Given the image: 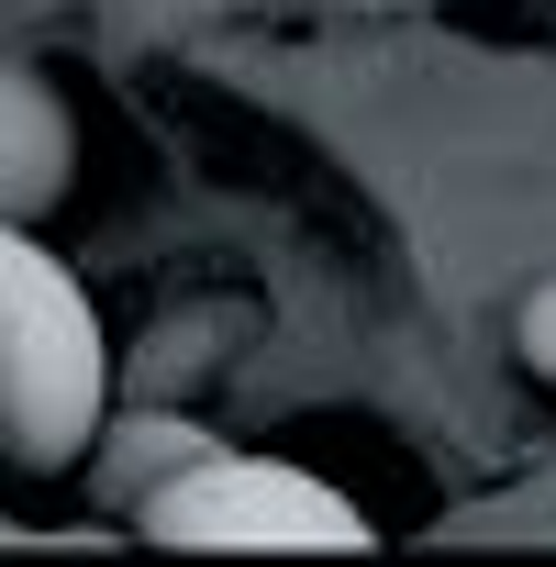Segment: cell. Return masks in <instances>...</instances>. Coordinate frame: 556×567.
<instances>
[{"mask_svg": "<svg viewBox=\"0 0 556 567\" xmlns=\"http://www.w3.org/2000/svg\"><path fill=\"white\" fill-rule=\"evenodd\" d=\"M357 12H401V0H357Z\"/></svg>", "mask_w": 556, "mask_h": 567, "instance_id": "cell-5", "label": "cell"}, {"mask_svg": "<svg viewBox=\"0 0 556 567\" xmlns=\"http://www.w3.org/2000/svg\"><path fill=\"white\" fill-rule=\"evenodd\" d=\"M512 334H523V368H534V379H556V278L523 301V323H512Z\"/></svg>", "mask_w": 556, "mask_h": 567, "instance_id": "cell-4", "label": "cell"}, {"mask_svg": "<svg viewBox=\"0 0 556 567\" xmlns=\"http://www.w3.org/2000/svg\"><path fill=\"white\" fill-rule=\"evenodd\" d=\"M112 423V346L90 290L0 212V467L56 478Z\"/></svg>", "mask_w": 556, "mask_h": 567, "instance_id": "cell-1", "label": "cell"}, {"mask_svg": "<svg viewBox=\"0 0 556 567\" xmlns=\"http://www.w3.org/2000/svg\"><path fill=\"white\" fill-rule=\"evenodd\" d=\"M134 501H145L134 523H145L156 545H334V556L368 545V512H357L346 489L278 467V456H212V445H189V456H178L167 478H145Z\"/></svg>", "mask_w": 556, "mask_h": 567, "instance_id": "cell-2", "label": "cell"}, {"mask_svg": "<svg viewBox=\"0 0 556 567\" xmlns=\"http://www.w3.org/2000/svg\"><path fill=\"white\" fill-rule=\"evenodd\" d=\"M68 145H79L68 101H56L23 56H0V212H12V223L56 212V189H68V167H79Z\"/></svg>", "mask_w": 556, "mask_h": 567, "instance_id": "cell-3", "label": "cell"}]
</instances>
